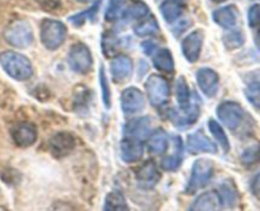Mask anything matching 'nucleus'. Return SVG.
I'll use <instances>...</instances> for the list:
<instances>
[{
    "instance_id": "f257e3e1",
    "label": "nucleus",
    "mask_w": 260,
    "mask_h": 211,
    "mask_svg": "<svg viewBox=\"0 0 260 211\" xmlns=\"http://www.w3.org/2000/svg\"><path fill=\"white\" fill-rule=\"evenodd\" d=\"M0 65L10 78L24 81L32 78L33 66L29 58L22 53L5 51L0 53Z\"/></svg>"
},
{
    "instance_id": "f03ea898",
    "label": "nucleus",
    "mask_w": 260,
    "mask_h": 211,
    "mask_svg": "<svg viewBox=\"0 0 260 211\" xmlns=\"http://www.w3.org/2000/svg\"><path fill=\"white\" fill-rule=\"evenodd\" d=\"M66 35H68L66 25L60 20L45 19L41 23V42L47 50H57L65 42Z\"/></svg>"
},
{
    "instance_id": "7ed1b4c3",
    "label": "nucleus",
    "mask_w": 260,
    "mask_h": 211,
    "mask_svg": "<svg viewBox=\"0 0 260 211\" xmlns=\"http://www.w3.org/2000/svg\"><path fill=\"white\" fill-rule=\"evenodd\" d=\"M4 38L17 48H27L33 43L35 36L30 24L25 20H15L4 31Z\"/></svg>"
},
{
    "instance_id": "20e7f679",
    "label": "nucleus",
    "mask_w": 260,
    "mask_h": 211,
    "mask_svg": "<svg viewBox=\"0 0 260 211\" xmlns=\"http://www.w3.org/2000/svg\"><path fill=\"white\" fill-rule=\"evenodd\" d=\"M213 174V163L210 159L201 158L193 163L192 173H190V179L188 182L185 192L193 195L197 192L200 188L205 187Z\"/></svg>"
},
{
    "instance_id": "39448f33",
    "label": "nucleus",
    "mask_w": 260,
    "mask_h": 211,
    "mask_svg": "<svg viewBox=\"0 0 260 211\" xmlns=\"http://www.w3.org/2000/svg\"><path fill=\"white\" fill-rule=\"evenodd\" d=\"M68 63L71 70L75 73L85 75L91 70L93 66V56L88 46L83 42L73 45L68 53Z\"/></svg>"
},
{
    "instance_id": "423d86ee",
    "label": "nucleus",
    "mask_w": 260,
    "mask_h": 211,
    "mask_svg": "<svg viewBox=\"0 0 260 211\" xmlns=\"http://www.w3.org/2000/svg\"><path fill=\"white\" fill-rule=\"evenodd\" d=\"M217 116L220 121L231 131H236L245 119V111L238 102L226 101L217 107Z\"/></svg>"
},
{
    "instance_id": "0eeeda50",
    "label": "nucleus",
    "mask_w": 260,
    "mask_h": 211,
    "mask_svg": "<svg viewBox=\"0 0 260 211\" xmlns=\"http://www.w3.org/2000/svg\"><path fill=\"white\" fill-rule=\"evenodd\" d=\"M146 92L151 106L161 107L169 99L170 88L167 79L161 75H150L146 80Z\"/></svg>"
},
{
    "instance_id": "6e6552de",
    "label": "nucleus",
    "mask_w": 260,
    "mask_h": 211,
    "mask_svg": "<svg viewBox=\"0 0 260 211\" xmlns=\"http://www.w3.org/2000/svg\"><path fill=\"white\" fill-rule=\"evenodd\" d=\"M197 84L202 93L208 98H213L220 88V76L211 68H201L196 74Z\"/></svg>"
},
{
    "instance_id": "1a4fd4ad",
    "label": "nucleus",
    "mask_w": 260,
    "mask_h": 211,
    "mask_svg": "<svg viewBox=\"0 0 260 211\" xmlns=\"http://www.w3.org/2000/svg\"><path fill=\"white\" fill-rule=\"evenodd\" d=\"M145 96L140 89L135 86L124 89L121 97L122 111L124 114H136L145 108Z\"/></svg>"
},
{
    "instance_id": "9d476101",
    "label": "nucleus",
    "mask_w": 260,
    "mask_h": 211,
    "mask_svg": "<svg viewBox=\"0 0 260 211\" xmlns=\"http://www.w3.org/2000/svg\"><path fill=\"white\" fill-rule=\"evenodd\" d=\"M203 46V32L202 31H193L187 36L182 42V52L188 63H197L202 52Z\"/></svg>"
},
{
    "instance_id": "9b49d317",
    "label": "nucleus",
    "mask_w": 260,
    "mask_h": 211,
    "mask_svg": "<svg viewBox=\"0 0 260 211\" xmlns=\"http://www.w3.org/2000/svg\"><path fill=\"white\" fill-rule=\"evenodd\" d=\"M187 149L192 154H201V153H207V154H216L217 146L215 142L211 141L201 130L192 132L187 137Z\"/></svg>"
},
{
    "instance_id": "f8f14e48",
    "label": "nucleus",
    "mask_w": 260,
    "mask_h": 211,
    "mask_svg": "<svg viewBox=\"0 0 260 211\" xmlns=\"http://www.w3.org/2000/svg\"><path fill=\"white\" fill-rule=\"evenodd\" d=\"M13 141L18 146L27 147L30 146L37 140V129L35 125L28 124V122H20L13 126L12 129Z\"/></svg>"
},
{
    "instance_id": "ddd939ff",
    "label": "nucleus",
    "mask_w": 260,
    "mask_h": 211,
    "mask_svg": "<svg viewBox=\"0 0 260 211\" xmlns=\"http://www.w3.org/2000/svg\"><path fill=\"white\" fill-rule=\"evenodd\" d=\"M160 178H161V175H160L159 169L154 162H146L136 172L137 185L142 190L154 188L159 183Z\"/></svg>"
},
{
    "instance_id": "4468645a",
    "label": "nucleus",
    "mask_w": 260,
    "mask_h": 211,
    "mask_svg": "<svg viewBox=\"0 0 260 211\" xmlns=\"http://www.w3.org/2000/svg\"><path fill=\"white\" fill-rule=\"evenodd\" d=\"M150 127H151V119L149 117H139V118L131 119L128 124L124 126L123 134L129 139L144 141L150 135Z\"/></svg>"
},
{
    "instance_id": "2eb2a0df",
    "label": "nucleus",
    "mask_w": 260,
    "mask_h": 211,
    "mask_svg": "<svg viewBox=\"0 0 260 211\" xmlns=\"http://www.w3.org/2000/svg\"><path fill=\"white\" fill-rule=\"evenodd\" d=\"M51 153L55 157H65L71 153V150L75 146V140L73 135L68 132H57L53 135L48 141Z\"/></svg>"
},
{
    "instance_id": "dca6fc26",
    "label": "nucleus",
    "mask_w": 260,
    "mask_h": 211,
    "mask_svg": "<svg viewBox=\"0 0 260 211\" xmlns=\"http://www.w3.org/2000/svg\"><path fill=\"white\" fill-rule=\"evenodd\" d=\"M213 22L225 29H233L238 24L239 10L235 5H225L216 9L212 14Z\"/></svg>"
},
{
    "instance_id": "f3484780",
    "label": "nucleus",
    "mask_w": 260,
    "mask_h": 211,
    "mask_svg": "<svg viewBox=\"0 0 260 211\" xmlns=\"http://www.w3.org/2000/svg\"><path fill=\"white\" fill-rule=\"evenodd\" d=\"M132 60L127 55H117L111 63L112 78L116 83L124 81L132 74Z\"/></svg>"
},
{
    "instance_id": "a211bd4d",
    "label": "nucleus",
    "mask_w": 260,
    "mask_h": 211,
    "mask_svg": "<svg viewBox=\"0 0 260 211\" xmlns=\"http://www.w3.org/2000/svg\"><path fill=\"white\" fill-rule=\"evenodd\" d=\"M121 158L126 163H136L144 155V146L141 141L126 137L121 141Z\"/></svg>"
},
{
    "instance_id": "6ab92c4d",
    "label": "nucleus",
    "mask_w": 260,
    "mask_h": 211,
    "mask_svg": "<svg viewBox=\"0 0 260 211\" xmlns=\"http://www.w3.org/2000/svg\"><path fill=\"white\" fill-rule=\"evenodd\" d=\"M246 84L245 97L255 108L260 109V71H251L244 78Z\"/></svg>"
},
{
    "instance_id": "aec40b11",
    "label": "nucleus",
    "mask_w": 260,
    "mask_h": 211,
    "mask_svg": "<svg viewBox=\"0 0 260 211\" xmlns=\"http://www.w3.org/2000/svg\"><path fill=\"white\" fill-rule=\"evenodd\" d=\"M187 7V0H165L160 5V13L165 22L174 23L179 19Z\"/></svg>"
},
{
    "instance_id": "412c9836",
    "label": "nucleus",
    "mask_w": 260,
    "mask_h": 211,
    "mask_svg": "<svg viewBox=\"0 0 260 211\" xmlns=\"http://www.w3.org/2000/svg\"><path fill=\"white\" fill-rule=\"evenodd\" d=\"M152 64L155 69L160 73L172 74L174 73V58H173L172 51L168 48H156L152 53Z\"/></svg>"
},
{
    "instance_id": "4be33fe9",
    "label": "nucleus",
    "mask_w": 260,
    "mask_h": 211,
    "mask_svg": "<svg viewBox=\"0 0 260 211\" xmlns=\"http://www.w3.org/2000/svg\"><path fill=\"white\" fill-rule=\"evenodd\" d=\"M222 207L221 198L218 196L217 191H208V192L201 195L197 200L190 206V210L200 211V210H220Z\"/></svg>"
},
{
    "instance_id": "5701e85b",
    "label": "nucleus",
    "mask_w": 260,
    "mask_h": 211,
    "mask_svg": "<svg viewBox=\"0 0 260 211\" xmlns=\"http://www.w3.org/2000/svg\"><path fill=\"white\" fill-rule=\"evenodd\" d=\"M168 146H169V139H168L167 132L162 129L155 130L151 135H149L147 147L151 154L162 155L167 152Z\"/></svg>"
},
{
    "instance_id": "b1692460",
    "label": "nucleus",
    "mask_w": 260,
    "mask_h": 211,
    "mask_svg": "<svg viewBox=\"0 0 260 211\" xmlns=\"http://www.w3.org/2000/svg\"><path fill=\"white\" fill-rule=\"evenodd\" d=\"M218 196H220L222 206H226L229 208H233L235 206H238L239 200H240L238 188H236V186L231 180H225L221 185L220 191H218Z\"/></svg>"
},
{
    "instance_id": "393cba45",
    "label": "nucleus",
    "mask_w": 260,
    "mask_h": 211,
    "mask_svg": "<svg viewBox=\"0 0 260 211\" xmlns=\"http://www.w3.org/2000/svg\"><path fill=\"white\" fill-rule=\"evenodd\" d=\"M134 31L139 37H151V36L159 35L160 27L157 24V20L149 14L146 18L139 20V23L135 25Z\"/></svg>"
},
{
    "instance_id": "a878e982",
    "label": "nucleus",
    "mask_w": 260,
    "mask_h": 211,
    "mask_svg": "<svg viewBox=\"0 0 260 211\" xmlns=\"http://www.w3.org/2000/svg\"><path fill=\"white\" fill-rule=\"evenodd\" d=\"M175 94H177V101L179 103L180 111H187L193 99L192 94H190V89L184 76L178 78L177 84H175Z\"/></svg>"
},
{
    "instance_id": "bb28decb",
    "label": "nucleus",
    "mask_w": 260,
    "mask_h": 211,
    "mask_svg": "<svg viewBox=\"0 0 260 211\" xmlns=\"http://www.w3.org/2000/svg\"><path fill=\"white\" fill-rule=\"evenodd\" d=\"M131 0H109L108 7L106 9L104 18L108 22H116L123 17L124 12L128 8Z\"/></svg>"
},
{
    "instance_id": "cd10ccee",
    "label": "nucleus",
    "mask_w": 260,
    "mask_h": 211,
    "mask_svg": "<svg viewBox=\"0 0 260 211\" xmlns=\"http://www.w3.org/2000/svg\"><path fill=\"white\" fill-rule=\"evenodd\" d=\"M175 147H177V153L169 157H165L161 162L162 169L168 170V172H175L178 168L180 167L183 160V146H182V139L179 136H175Z\"/></svg>"
},
{
    "instance_id": "c85d7f7f",
    "label": "nucleus",
    "mask_w": 260,
    "mask_h": 211,
    "mask_svg": "<svg viewBox=\"0 0 260 211\" xmlns=\"http://www.w3.org/2000/svg\"><path fill=\"white\" fill-rule=\"evenodd\" d=\"M150 13H151L150 8L144 2H136L134 4L128 5L121 19L126 20V22H128V20H141L146 18Z\"/></svg>"
},
{
    "instance_id": "c756f323",
    "label": "nucleus",
    "mask_w": 260,
    "mask_h": 211,
    "mask_svg": "<svg viewBox=\"0 0 260 211\" xmlns=\"http://www.w3.org/2000/svg\"><path fill=\"white\" fill-rule=\"evenodd\" d=\"M104 210L109 211H126L128 210L126 198L119 191H112L107 195L104 201Z\"/></svg>"
},
{
    "instance_id": "7c9ffc66",
    "label": "nucleus",
    "mask_w": 260,
    "mask_h": 211,
    "mask_svg": "<svg viewBox=\"0 0 260 211\" xmlns=\"http://www.w3.org/2000/svg\"><path fill=\"white\" fill-rule=\"evenodd\" d=\"M208 129H210V132L213 135V137L217 140L218 144L221 145L223 152H230V141H229V137L226 135L225 130L222 129V126L217 121H215V119H210L208 121Z\"/></svg>"
},
{
    "instance_id": "2f4dec72",
    "label": "nucleus",
    "mask_w": 260,
    "mask_h": 211,
    "mask_svg": "<svg viewBox=\"0 0 260 211\" xmlns=\"http://www.w3.org/2000/svg\"><path fill=\"white\" fill-rule=\"evenodd\" d=\"M240 160L245 167L253 165L260 160V142L251 144L250 146L245 147L240 155Z\"/></svg>"
},
{
    "instance_id": "473e14b6",
    "label": "nucleus",
    "mask_w": 260,
    "mask_h": 211,
    "mask_svg": "<svg viewBox=\"0 0 260 211\" xmlns=\"http://www.w3.org/2000/svg\"><path fill=\"white\" fill-rule=\"evenodd\" d=\"M222 41L228 50H236L245 43V37L241 31H230L223 35Z\"/></svg>"
},
{
    "instance_id": "72a5a7b5",
    "label": "nucleus",
    "mask_w": 260,
    "mask_h": 211,
    "mask_svg": "<svg viewBox=\"0 0 260 211\" xmlns=\"http://www.w3.org/2000/svg\"><path fill=\"white\" fill-rule=\"evenodd\" d=\"M99 7H101V2H95V4L93 5V7L90 8L89 10H85V12L83 13H79V14H75V15H71L70 18H69V20H70L71 23H73L75 27H79V25H83L84 23L86 22L88 19H93L94 17H95L96 12H98Z\"/></svg>"
},
{
    "instance_id": "f704fd0d",
    "label": "nucleus",
    "mask_w": 260,
    "mask_h": 211,
    "mask_svg": "<svg viewBox=\"0 0 260 211\" xmlns=\"http://www.w3.org/2000/svg\"><path fill=\"white\" fill-rule=\"evenodd\" d=\"M99 85H101L102 94H103L104 106H106V108H111V106H112L111 88H109L108 78H107L106 71H104L103 66H101V70H99Z\"/></svg>"
},
{
    "instance_id": "c9c22d12",
    "label": "nucleus",
    "mask_w": 260,
    "mask_h": 211,
    "mask_svg": "<svg viewBox=\"0 0 260 211\" xmlns=\"http://www.w3.org/2000/svg\"><path fill=\"white\" fill-rule=\"evenodd\" d=\"M117 43H118V38H117L116 36L111 35V33L103 36V50L107 56L111 55L112 52H114V50L118 47Z\"/></svg>"
},
{
    "instance_id": "e433bc0d",
    "label": "nucleus",
    "mask_w": 260,
    "mask_h": 211,
    "mask_svg": "<svg viewBox=\"0 0 260 211\" xmlns=\"http://www.w3.org/2000/svg\"><path fill=\"white\" fill-rule=\"evenodd\" d=\"M248 20L250 27H256L260 23V7L259 5H253L249 9L248 13Z\"/></svg>"
},
{
    "instance_id": "4c0bfd02",
    "label": "nucleus",
    "mask_w": 260,
    "mask_h": 211,
    "mask_svg": "<svg viewBox=\"0 0 260 211\" xmlns=\"http://www.w3.org/2000/svg\"><path fill=\"white\" fill-rule=\"evenodd\" d=\"M250 190L251 192H253V195L255 196L258 200H260V172L256 173V174L254 175L253 179H251Z\"/></svg>"
},
{
    "instance_id": "58836bf2",
    "label": "nucleus",
    "mask_w": 260,
    "mask_h": 211,
    "mask_svg": "<svg viewBox=\"0 0 260 211\" xmlns=\"http://www.w3.org/2000/svg\"><path fill=\"white\" fill-rule=\"evenodd\" d=\"M141 47L146 55H152L154 51L157 48L156 45H155V42H152V41H145V42H142Z\"/></svg>"
},
{
    "instance_id": "ea45409f",
    "label": "nucleus",
    "mask_w": 260,
    "mask_h": 211,
    "mask_svg": "<svg viewBox=\"0 0 260 211\" xmlns=\"http://www.w3.org/2000/svg\"><path fill=\"white\" fill-rule=\"evenodd\" d=\"M45 9H52V8H57L60 5V0H41L40 3Z\"/></svg>"
},
{
    "instance_id": "a19ab883",
    "label": "nucleus",
    "mask_w": 260,
    "mask_h": 211,
    "mask_svg": "<svg viewBox=\"0 0 260 211\" xmlns=\"http://www.w3.org/2000/svg\"><path fill=\"white\" fill-rule=\"evenodd\" d=\"M255 43H256V46H258V48L260 50V29L258 31V33H256V36H255Z\"/></svg>"
},
{
    "instance_id": "79ce46f5",
    "label": "nucleus",
    "mask_w": 260,
    "mask_h": 211,
    "mask_svg": "<svg viewBox=\"0 0 260 211\" xmlns=\"http://www.w3.org/2000/svg\"><path fill=\"white\" fill-rule=\"evenodd\" d=\"M78 2H80V3H95V2H98V0H78Z\"/></svg>"
},
{
    "instance_id": "37998d69",
    "label": "nucleus",
    "mask_w": 260,
    "mask_h": 211,
    "mask_svg": "<svg viewBox=\"0 0 260 211\" xmlns=\"http://www.w3.org/2000/svg\"><path fill=\"white\" fill-rule=\"evenodd\" d=\"M213 3H216V4H220V3H223V2H226V0H212Z\"/></svg>"
}]
</instances>
